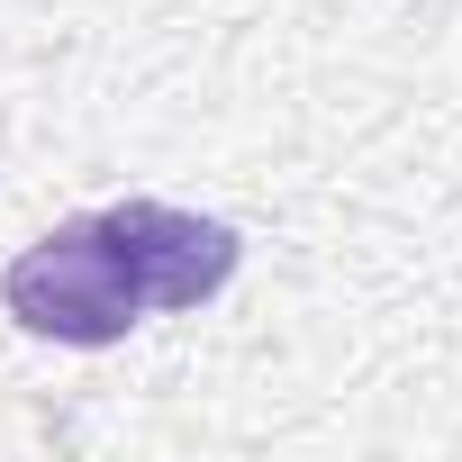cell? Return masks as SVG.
Returning a JSON list of instances; mask_svg holds the SVG:
<instances>
[{"label":"cell","instance_id":"1","mask_svg":"<svg viewBox=\"0 0 462 462\" xmlns=\"http://www.w3.org/2000/svg\"><path fill=\"white\" fill-rule=\"evenodd\" d=\"M245 263V236L226 217L172 208V199H109L91 217H64L0 273V309L28 336L100 354L127 345L145 318L208 309Z\"/></svg>","mask_w":462,"mask_h":462}]
</instances>
